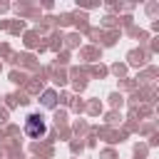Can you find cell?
I'll list each match as a JSON object with an SVG mask.
<instances>
[{
  "label": "cell",
  "mask_w": 159,
  "mask_h": 159,
  "mask_svg": "<svg viewBox=\"0 0 159 159\" xmlns=\"http://www.w3.org/2000/svg\"><path fill=\"white\" fill-rule=\"evenodd\" d=\"M45 132H47V124L40 114H30L25 119V134L30 139H40V137H45Z\"/></svg>",
  "instance_id": "cell-1"
}]
</instances>
